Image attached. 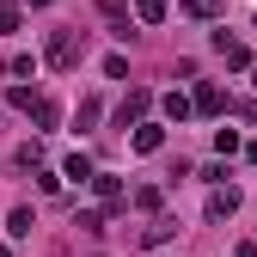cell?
Segmentation results:
<instances>
[{
	"label": "cell",
	"mask_w": 257,
	"mask_h": 257,
	"mask_svg": "<svg viewBox=\"0 0 257 257\" xmlns=\"http://www.w3.org/2000/svg\"><path fill=\"white\" fill-rule=\"evenodd\" d=\"M43 61L55 74H74L80 61H86V31H49V43H43Z\"/></svg>",
	"instance_id": "cell-1"
},
{
	"label": "cell",
	"mask_w": 257,
	"mask_h": 257,
	"mask_svg": "<svg viewBox=\"0 0 257 257\" xmlns=\"http://www.w3.org/2000/svg\"><path fill=\"white\" fill-rule=\"evenodd\" d=\"M92 190H98V202H104V214L128 208V190H122V178H110V172H92Z\"/></svg>",
	"instance_id": "cell-2"
},
{
	"label": "cell",
	"mask_w": 257,
	"mask_h": 257,
	"mask_svg": "<svg viewBox=\"0 0 257 257\" xmlns=\"http://www.w3.org/2000/svg\"><path fill=\"white\" fill-rule=\"evenodd\" d=\"M227 104H233V98H227V92H220V86H208V80H202L196 92H190V110H196V116H220Z\"/></svg>",
	"instance_id": "cell-3"
},
{
	"label": "cell",
	"mask_w": 257,
	"mask_h": 257,
	"mask_svg": "<svg viewBox=\"0 0 257 257\" xmlns=\"http://www.w3.org/2000/svg\"><path fill=\"white\" fill-rule=\"evenodd\" d=\"M147 104H153V92H147V86H128V98L116 104V122H122V128H128V122H141Z\"/></svg>",
	"instance_id": "cell-4"
},
{
	"label": "cell",
	"mask_w": 257,
	"mask_h": 257,
	"mask_svg": "<svg viewBox=\"0 0 257 257\" xmlns=\"http://www.w3.org/2000/svg\"><path fill=\"white\" fill-rule=\"evenodd\" d=\"M214 55L227 61V68H251V49H245L239 37H227V31H214Z\"/></svg>",
	"instance_id": "cell-5"
},
{
	"label": "cell",
	"mask_w": 257,
	"mask_h": 257,
	"mask_svg": "<svg viewBox=\"0 0 257 257\" xmlns=\"http://www.w3.org/2000/svg\"><path fill=\"white\" fill-rule=\"evenodd\" d=\"M233 214H239V190H233V184H220L214 196H208V220H233Z\"/></svg>",
	"instance_id": "cell-6"
},
{
	"label": "cell",
	"mask_w": 257,
	"mask_h": 257,
	"mask_svg": "<svg viewBox=\"0 0 257 257\" xmlns=\"http://www.w3.org/2000/svg\"><path fill=\"white\" fill-rule=\"evenodd\" d=\"M166 147V128L159 122H135V153H159Z\"/></svg>",
	"instance_id": "cell-7"
},
{
	"label": "cell",
	"mask_w": 257,
	"mask_h": 257,
	"mask_svg": "<svg viewBox=\"0 0 257 257\" xmlns=\"http://www.w3.org/2000/svg\"><path fill=\"white\" fill-rule=\"evenodd\" d=\"M92 172H98V166H92L86 153H68V159H61V178H74V184H92Z\"/></svg>",
	"instance_id": "cell-8"
},
{
	"label": "cell",
	"mask_w": 257,
	"mask_h": 257,
	"mask_svg": "<svg viewBox=\"0 0 257 257\" xmlns=\"http://www.w3.org/2000/svg\"><path fill=\"white\" fill-rule=\"evenodd\" d=\"M172 233H178V220H166V214H153V220H147V233H141V245H166Z\"/></svg>",
	"instance_id": "cell-9"
},
{
	"label": "cell",
	"mask_w": 257,
	"mask_h": 257,
	"mask_svg": "<svg viewBox=\"0 0 257 257\" xmlns=\"http://www.w3.org/2000/svg\"><path fill=\"white\" fill-rule=\"evenodd\" d=\"M128 13H135L141 25H166V13H172V7H166V0H135Z\"/></svg>",
	"instance_id": "cell-10"
},
{
	"label": "cell",
	"mask_w": 257,
	"mask_h": 257,
	"mask_svg": "<svg viewBox=\"0 0 257 257\" xmlns=\"http://www.w3.org/2000/svg\"><path fill=\"white\" fill-rule=\"evenodd\" d=\"M31 122H37L43 135H49V128L61 122V104H55V98H37V110H31Z\"/></svg>",
	"instance_id": "cell-11"
},
{
	"label": "cell",
	"mask_w": 257,
	"mask_h": 257,
	"mask_svg": "<svg viewBox=\"0 0 257 257\" xmlns=\"http://www.w3.org/2000/svg\"><path fill=\"white\" fill-rule=\"evenodd\" d=\"M13 166H19V172H37V166H43V141H25V147L13 153Z\"/></svg>",
	"instance_id": "cell-12"
},
{
	"label": "cell",
	"mask_w": 257,
	"mask_h": 257,
	"mask_svg": "<svg viewBox=\"0 0 257 257\" xmlns=\"http://www.w3.org/2000/svg\"><path fill=\"white\" fill-rule=\"evenodd\" d=\"M31 227H37L31 208H13V214H7V233H13V239H31Z\"/></svg>",
	"instance_id": "cell-13"
},
{
	"label": "cell",
	"mask_w": 257,
	"mask_h": 257,
	"mask_svg": "<svg viewBox=\"0 0 257 257\" xmlns=\"http://www.w3.org/2000/svg\"><path fill=\"white\" fill-rule=\"evenodd\" d=\"M37 98H43L37 86H13V92H7V104H13V110H37Z\"/></svg>",
	"instance_id": "cell-14"
},
{
	"label": "cell",
	"mask_w": 257,
	"mask_h": 257,
	"mask_svg": "<svg viewBox=\"0 0 257 257\" xmlns=\"http://www.w3.org/2000/svg\"><path fill=\"white\" fill-rule=\"evenodd\" d=\"M7 74H13L19 86H25V80H37V55H13V61H7Z\"/></svg>",
	"instance_id": "cell-15"
},
{
	"label": "cell",
	"mask_w": 257,
	"mask_h": 257,
	"mask_svg": "<svg viewBox=\"0 0 257 257\" xmlns=\"http://www.w3.org/2000/svg\"><path fill=\"white\" fill-rule=\"evenodd\" d=\"M184 19H202V25L220 19V0H184Z\"/></svg>",
	"instance_id": "cell-16"
},
{
	"label": "cell",
	"mask_w": 257,
	"mask_h": 257,
	"mask_svg": "<svg viewBox=\"0 0 257 257\" xmlns=\"http://www.w3.org/2000/svg\"><path fill=\"white\" fill-rule=\"evenodd\" d=\"M159 202H166V190H159V184H141V190H135V208L159 214Z\"/></svg>",
	"instance_id": "cell-17"
},
{
	"label": "cell",
	"mask_w": 257,
	"mask_h": 257,
	"mask_svg": "<svg viewBox=\"0 0 257 257\" xmlns=\"http://www.w3.org/2000/svg\"><path fill=\"white\" fill-rule=\"evenodd\" d=\"M166 116H172V122H190L196 110H190V98H184V92H166Z\"/></svg>",
	"instance_id": "cell-18"
},
{
	"label": "cell",
	"mask_w": 257,
	"mask_h": 257,
	"mask_svg": "<svg viewBox=\"0 0 257 257\" xmlns=\"http://www.w3.org/2000/svg\"><path fill=\"white\" fill-rule=\"evenodd\" d=\"M74 227H80V233H104V208H80Z\"/></svg>",
	"instance_id": "cell-19"
},
{
	"label": "cell",
	"mask_w": 257,
	"mask_h": 257,
	"mask_svg": "<svg viewBox=\"0 0 257 257\" xmlns=\"http://www.w3.org/2000/svg\"><path fill=\"white\" fill-rule=\"evenodd\" d=\"M214 153H220V159L239 153V128H214Z\"/></svg>",
	"instance_id": "cell-20"
},
{
	"label": "cell",
	"mask_w": 257,
	"mask_h": 257,
	"mask_svg": "<svg viewBox=\"0 0 257 257\" xmlns=\"http://www.w3.org/2000/svg\"><path fill=\"white\" fill-rule=\"evenodd\" d=\"M98 116H104V104H98V98H80V116H74L80 128H92V122H98Z\"/></svg>",
	"instance_id": "cell-21"
},
{
	"label": "cell",
	"mask_w": 257,
	"mask_h": 257,
	"mask_svg": "<svg viewBox=\"0 0 257 257\" xmlns=\"http://www.w3.org/2000/svg\"><path fill=\"white\" fill-rule=\"evenodd\" d=\"M7 31H19V0H0V37Z\"/></svg>",
	"instance_id": "cell-22"
},
{
	"label": "cell",
	"mask_w": 257,
	"mask_h": 257,
	"mask_svg": "<svg viewBox=\"0 0 257 257\" xmlns=\"http://www.w3.org/2000/svg\"><path fill=\"white\" fill-rule=\"evenodd\" d=\"M98 7H104V19H110V25H128V19H122V13H128V0H98Z\"/></svg>",
	"instance_id": "cell-23"
},
{
	"label": "cell",
	"mask_w": 257,
	"mask_h": 257,
	"mask_svg": "<svg viewBox=\"0 0 257 257\" xmlns=\"http://www.w3.org/2000/svg\"><path fill=\"white\" fill-rule=\"evenodd\" d=\"M233 257H257V245H239V251H233Z\"/></svg>",
	"instance_id": "cell-24"
},
{
	"label": "cell",
	"mask_w": 257,
	"mask_h": 257,
	"mask_svg": "<svg viewBox=\"0 0 257 257\" xmlns=\"http://www.w3.org/2000/svg\"><path fill=\"white\" fill-rule=\"evenodd\" d=\"M245 153H251V166H257V141H251V147H245Z\"/></svg>",
	"instance_id": "cell-25"
},
{
	"label": "cell",
	"mask_w": 257,
	"mask_h": 257,
	"mask_svg": "<svg viewBox=\"0 0 257 257\" xmlns=\"http://www.w3.org/2000/svg\"><path fill=\"white\" fill-rule=\"evenodd\" d=\"M31 7H49V0H31Z\"/></svg>",
	"instance_id": "cell-26"
},
{
	"label": "cell",
	"mask_w": 257,
	"mask_h": 257,
	"mask_svg": "<svg viewBox=\"0 0 257 257\" xmlns=\"http://www.w3.org/2000/svg\"><path fill=\"white\" fill-rule=\"evenodd\" d=\"M0 257H13V251H7V245H0Z\"/></svg>",
	"instance_id": "cell-27"
}]
</instances>
